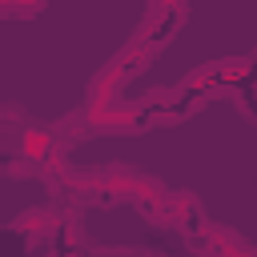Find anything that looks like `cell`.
I'll return each instance as SVG.
<instances>
[{"label": "cell", "mask_w": 257, "mask_h": 257, "mask_svg": "<svg viewBox=\"0 0 257 257\" xmlns=\"http://www.w3.org/2000/svg\"><path fill=\"white\" fill-rule=\"evenodd\" d=\"M48 0H0V16H36Z\"/></svg>", "instance_id": "cell-1"}]
</instances>
